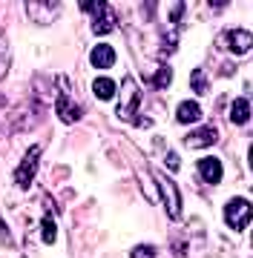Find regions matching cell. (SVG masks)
Returning <instances> with one entry per match:
<instances>
[{"label": "cell", "mask_w": 253, "mask_h": 258, "mask_svg": "<svg viewBox=\"0 0 253 258\" xmlns=\"http://www.w3.org/2000/svg\"><path fill=\"white\" fill-rule=\"evenodd\" d=\"M138 109H141V89H138V83L127 75L124 83H121V89H118V118L130 120L135 126H141V123L147 126V120H141L138 115H135Z\"/></svg>", "instance_id": "cell-1"}, {"label": "cell", "mask_w": 253, "mask_h": 258, "mask_svg": "<svg viewBox=\"0 0 253 258\" xmlns=\"http://www.w3.org/2000/svg\"><path fill=\"white\" fill-rule=\"evenodd\" d=\"M58 83H61V92H58V101H55V112L58 118L64 120V123H75V120H81V115H84V109H81V103L72 98V92H69V78H58Z\"/></svg>", "instance_id": "cell-2"}, {"label": "cell", "mask_w": 253, "mask_h": 258, "mask_svg": "<svg viewBox=\"0 0 253 258\" xmlns=\"http://www.w3.org/2000/svg\"><path fill=\"white\" fill-rule=\"evenodd\" d=\"M225 221L230 230L242 232L247 224H250V201L247 198H230L225 207Z\"/></svg>", "instance_id": "cell-3"}, {"label": "cell", "mask_w": 253, "mask_h": 258, "mask_svg": "<svg viewBox=\"0 0 253 258\" xmlns=\"http://www.w3.org/2000/svg\"><path fill=\"white\" fill-rule=\"evenodd\" d=\"M153 178L159 181V189L164 195V204H167V215L170 218H181V195H178L176 181L164 172H153Z\"/></svg>", "instance_id": "cell-4"}, {"label": "cell", "mask_w": 253, "mask_h": 258, "mask_svg": "<svg viewBox=\"0 0 253 258\" xmlns=\"http://www.w3.org/2000/svg\"><path fill=\"white\" fill-rule=\"evenodd\" d=\"M38 155H40V147H29L26 158L20 161V166L15 169V184L20 189H29L32 181H35V172H38Z\"/></svg>", "instance_id": "cell-5"}, {"label": "cell", "mask_w": 253, "mask_h": 258, "mask_svg": "<svg viewBox=\"0 0 253 258\" xmlns=\"http://www.w3.org/2000/svg\"><path fill=\"white\" fill-rule=\"evenodd\" d=\"M216 141H219V129L216 126H201V129H196V132L184 135V144H187L190 149L210 147V144H216Z\"/></svg>", "instance_id": "cell-6"}, {"label": "cell", "mask_w": 253, "mask_h": 258, "mask_svg": "<svg viewBox=\"0 0 253 258\" xmlns=\"http://www.w3.org/2000/svg\"><path fill=\"white\" fill-rule=\"evenodd\" d=\"M118 26V18H115V12L104 3V9L101 12H95V18H92V32L95 35H110L113 29Z\"/></svg>", "instance_id": "cell-7"}, {"label": "cell", "mask_w": 253, "mask_h": 258, "mask_svg": "<svg viewBox=\"0 0 253 258\" xmlns=\"http://www.w3.org/2000/svg\"><path fill=\"white\" fill-rule=\"evenodd\" d=\"M89 63L95 69H110L115 63V49L110 43H95V49L89 52Z\"/></svg>", "instance_id": "cell-8"}, {"label": "cell", "mask_w": 253, "mask_h": 258, "mask_svg": "<svg viewBox=\"0 0 253 258\" xmlns=\"http://www.w3.org/2000/svg\"><path fill=\"white\" fill-rule=\"evenodd\" d=\"M198 175L205 184H219L222 181V161L219 158H201L198 161Z\"/></svg>", "instance_id": "cell-9"}, {"label": "cell", "mask_w": 253, "mask_h": 258, "mask_svg": "<svg viewBox=\"0 0 253 258\" xmlns=\"http://www.w3.org/2000/svg\"><path fill=\"white\" fill-rule=\"evenodd\" d=\"M225 40H227V46L233 49L236 55L250 52V43H253V37H250V32H247V29H233V32H227Z\"/></svg>", "instance_id": "cell-10"}, {"label": "cell", "mask_w": 253, "mask_h": 258, "mask_svg": "<svg viewBox=\"0 0 253 258\" xmlns=\"http://www.w3.org/2000/svg\"><path fill=\"white\" fill-rule=\"evenodd\" d=\"M58 9H61L58 3H26V12L38 20V23H49V18H52Z\"/></svg>", "instance_id": "cell-11"}, {"label": "cell", "mask_w": 253, "mask_h": 258, "mask_svg": "<svg viewBox=\"0 0 253 258\" xmlns=\"http://www.w3.org/2000/svg\"><path fill=\"white\" fill-rule=\"evenodd\" d=\"M198 118H201V106H198L196 101H184L181 106H178V112H176L178 123H196Z\"/></svg>", "instance_id": "cell-12"}, {"label": "cell", "mask_w": 253, "mask_h": 258, "mask_svg": "<svg viewBox=\"0 0 253 258\" xmlns=\"http://www.w3.org/2000/svg\"><path fill=\"white\" fill-rule=\"evenodd\" d=\"M230 120L233 123H247L250 120V101L247 98H236L230 106Z\"/></svg>", "instance_id": "cell-13"}, {"label": "cell", "mask_w": 253, "mask_h": 258, "mask_svg": "<svg viewBox=\"0 0 253 258\" xmlns=\"http://www.w3.org/2000/svg\"><path fill=\"white\" fill-rule=\"evenodd\" d=\"M115 89H118V86H115V83L110 81V78H98V81L92 83V92L98 95L101 101H110V98L115 95Z\"/></svg>", "instance_id": "cell-14"}, {"label": "cell", "mask_w": 253, "mask_h": 258, "mask_svg": "<svg viewBox=\"0 0 253 258\" xmlns=\"http://www.w3.org/2000/svg\"><path fill=\"white\" fill-rule=\"evenodd\" d=\"M190 86H193V92L196 95L210 92V81H207L205 69H193V72H190Z\"/></svg>", "instance_id": "cell-15"}, {"label": "cell", "mask_w": 253, "mask_h": 258, "mask_svg": "<svg viewBox=\"0 0 253 258\" xmlns=\"http://www.w3.org/2000/svg\"><path fill=\"white\" fill-rule=\"evenodd\" d=\"M170 81H173V69H170V66H159L156 75L150 78V86L153 89H167Z\"/></svg>", "instance_id": "cell-16"}, {"label": "cell", "mask_w": 253, "mask_h": 258, "mask_svg": "<svg viewBox=\"0 0 253 258\" xmlns=\"http://www.w3.org/2000/svg\"><path fill=\"white\" fill-rule=\"evenodd\" d=\"M40 238H43V244H55L58 238V227H55V218L52 215H43V221H40Z\"/></svg>", "instance_id": "cell-17"}, {"label": "cell", "mask_w": 253, "mask_h": 258, "mask_svg": "<svg viewBox=\"0 0 253 258\" xmlns=\"http://www.w3.org/2000/svg\"><path fill=\"white\" fill-rule=\"evenodd\" d=\"M9 63H12V46H9V37L0 35V78L6 75Z\"/></svg>", "instance_id": "cell-18"}, {"label": "cell", "mask_w": 253, "mask_h": 258, "mask_svg": "<svg viewBox=\"0 0 253 258\" xmlns=\"http://www.w3.org/2000/svg\"><path fill=\"white\" fill-rule=\"evenodd\" d=\"M130 258H156V249H153L150 244H141V247H135L130 252Z\"/></svg>", "instance_id": "cell-19"}, {"label": "cell", "mask_w": 253, "mask_h": 258, "mask_svg": "<svg viewBox=\"0 0 253 258\" xmlns=\"http://www.w3.org/2000/svg\"><path fill=\"white\" fill-rule=\"evenodd\" d=\"M167 166H170V172H176L178 166H181V161H178L176 152H167Z\"/></svg>", "instance_id": "cell-20"}, {"label": "cell", "mask_w": 253, "mask_h": 258, "mask_svg": "<svg viewBox=\"0 0 253 258\" xmlns=\"http://www.w3.org/2000/svg\"><path fill=\"white\" fill-rule=\"evenodd\" d=\"M184 9H187L184 3H176V6H173V23H178V18L184 15Z\"/></svg>", "instance_id": "cell-21"}]
</instances>
